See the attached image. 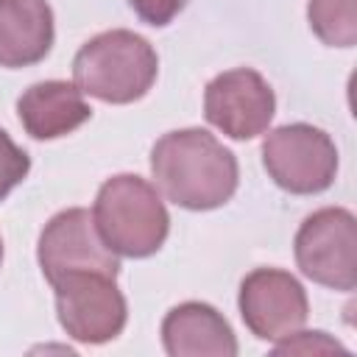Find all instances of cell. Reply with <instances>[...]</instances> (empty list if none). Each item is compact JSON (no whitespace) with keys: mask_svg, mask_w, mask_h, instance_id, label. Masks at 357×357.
I'll return each instance as SVG.
<instances>
[{"mask_svg":"<svg viewBox=\"0 0 357 357\" xmlns=\"http://www.w3.org/2000/svg\"><path fill=\"white\" fill-rule=\"evenodd\" d=\"M156 187L176 206L204 212L223 206L237 190V159L204 128H181L151 151Z\"/></svg>","mask_w":357,"mask_h":357,"instance_id":"obj_1","label":"cell"},{"mask_svg":"<svg viewBox=\"0 0 357 357\" xmlns=\"http://www.w3.org/2000/svg\"><path fill=\"white\" fill-rule=\"evenodd\" d=\"M92 220L98 234L117 257L142 259L162 248L170 218L162 195L139 176L123 173L100 184Z\"/></svg>","mask_w":357,"mask_h":357,"instance_id":"obj_2","label":"cell"},{"mask_svg":"<svg viewBox=\"0 0 357 357\" xmlns=\"http://www.w3.org/2000/svg\"><path fill=\"white\" fill-rule=\"evenodd\" d=\"M159 59L148 39L134 31L92 36L73 59V78L84 95L103 103H134L156 81Z\"/></svg>","mask_w":357,"mask_h":357,"instance_id":"obj_3","label":"cell"},{"mask_svg":"<svg viewBox=\"0 0 357 357\" xmlns=\"http://www.w3.org/2000/svg\"><path fill=\"white\" fill-rule=\"evenodd\" d=\"M262 165L276 187L293 195H315L335 181L337 148L326 131L307 123H290L265 137Z\"/></svg>","mask_w":357,"mask_h":357,"instance_id":"obj_4","label":"cell"},{"mask_svg":"<svg viewBox=\"0 0 357 357\" xmlns=\"http://www.w3.org/2000/svg\"><path fill=\"white\" fill-rule=\"evenodd\" d=\"M296 262L301 273L332 290L357 284V220L349 209L312 212L296 231Z\"/></svg>","mask_w":357,"mask_h":357,"instance_id":"obj_5","label":"cell"},{"mask_svg":"<svg viewBox=\"0 0 357 357\" xmlns=\"http://www.w3.org/2000/svg\"><path fill=\"white\" fill-rule=\"evenodd\" d=\"M56 312L64 332L81 343L114 340L126 326V298L114 276L75 271L53 282Z\"/></svg>","mask_w":357,"mask_h":357,"instance_id":"obj_6","label":"cell"},{"mask_svg":"<svg viewBox=\"0 0 357 357\" xmlns=\"http://www.w3.org/2000/svg\"><path fill=\"white\" fill-rule=\"evenodd\" d=\"M39 268L45 279L53 284L64 273L92 271L103 276H117L120 262L117 254L103 243L98 226L86 209H64L59 212L39 234Z\"/></svg>","mask_w":357,"mask_h":357,"instance_id":"obj_7","label":"cell"},{"mask_svg":"<svg viewBox=\"0 0 357 357\" xmlns=\"http://www.w3.org/2000/svg\"><path fill=\"white\" fill-rule=\"evenodd\" d=\"M276 112V98L268 81L251 70L237 67L215 75L204 92V114L231 139L259 137Z\"/></svg>","mask_w":357,"mask_h":357,"instance_id":"obj_8","label":"cell"},{"mask_svg":"<svg viewBox=\"0 0 357 357\" xmlns=\"http://www.w3.org/2000/svg\"><path fill=\"white\" fill-rule=\"evenodd\" d=\"M307 312V293L287 271L257 268L240 284V315L259 340L290 337L304 326Z\"/></svg>","mask_w":357,"mask_h":357,"instance_id":"obj_9","label":"cell"},{"mask_svg":"<svg viewBox=\"0 0 357 357\" xmlns=\"http://www.w3.org/2000/svg\"><path fill=\"white\" fill-rule=\"evenodd\" d=\"M162 343L170 357H234L237 340L229 321L209 304L184 301L162 321Z\"/></svg>","mask_w":357,"mask_h":357,"instance_id":"obj_10","label":"cell"},{"mask_svg":"<svg viewBox=\"0 0 357 357\" xmlns=\"http://www.w3.org/2000/svg\"><path fill=\"white\" fill-rule=\"evenodd\" d=\"M17 114L33 139H56L84 126L92 117V109L75 84L42 81L20 95Z\"/></svg>","mask_w":357,"mask_h":357,"instance_id":"obj_11","label":"cell"},{"mask_svg":"<svg viewBox=\"0 0 357 357\" xmlns=\"http://www.w3.org/2000/svg\"><path fill=\"white\" fill-rule=\"evenodd\" d=\"M53 47L47 0H0V67H31Z\"/></svg>","mask_w":357,"mask_h":357,"instance_id":"obj_12","label":"cell"},{"mask_svg":"<svg viewBox=\"0 0 357 357\" xmlns=\"http://www.w3.org/2000/svg\"><path fill=\"white\" fill-rule=\"evenodd\" d=\"M307 20L324 45L351 47L357 42V0H310Z\"/></svg>","mask_w":357,"mask_h":357,"instance_id":"obj_13","label":"cell"},{"mask_svg":"<svg viewBox=\"0 0 357 357\" xmlns=\"http://www.w3.org/2000/svg\"><path fill=\"white\" fill-rule=\"evenodd\" d=\"M31 159L28 153L0 128V201L28 176Z\"/></svg>","mask_w":357,"mask_h":357,"instance_id":"obj_14","label":"cell"},{"mask_svg":"<svg viewBox=\"0 0 357 357\" xmlns=\"http://www.w3.org/2000/svg\"><path fill=\"white\" fill-rule=\"evenodd\" d=\"M276 354H324V351H346L337 340H332L326 332H293L290 337H284V340H279L276 343V349H273Z\"/></svg>","mask_w":357,"mask_h":357,"instance_id":"obj_15","label":"cell"},{"mask_svg":"<svg viewBox=\"0 0 357 357\" xmlns=\"http://www.w3.org/2000/svg\"><path fill=\"white\" fill-rule=\"evenodd\" d=\"M128 3L139 14V20L148 22V25H153V28L167 25L187 6V0H128Z\"/></svg>","mask_w":357,"mask_h":357,"instance_id":"obj_16","label":"cell"},{"mask_svg":"<svg viewBox=\"0 0 357 357\" xmlns=\"http://www.w3.org/2000/svg\"><path fill=\"white\" fill-rule=\"evenodd\" d=\"M0 262H3V240H0Z\"/></svg>","mask_w":357,"mask_h":357,"instance_id":"obj_17","label":"cell"}]
</instances>
